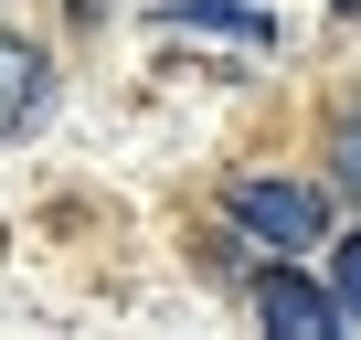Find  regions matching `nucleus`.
Wrapping results in <instances>:
<instances>
[{
  "instance_id": "f03ea898",
  "label": "nucleus",
  "mask_w": 361,
  "mask_h": 340,
  "mask_svg": "<svg viewBox=\"0 0 361 340\" xmlns=\"http://www.w3.org/2000/svg\"><path fill=\"white\" fill-rule=\"evenodd\" d=\"M255 319L287 329V340H340V329H350L340 287H319V277H298V266H266V277H255Z\"/></svg>"
},
{
  "instance_id": "0eeeda50",
  "label": "nucleus",
  "mask_w": 361,
  "mask_h": 340,
  "mask_svg": "<svg viewBox=\"0 0 361 340\" xmlns=\"http://www.w3.org/2000/svg\"><path fill=\"white\" fill-rule=\"evenodd\" d=\"M329 11H361V0H329Z\"/></svg>"
},
{
  "instance_id": "7ed1b4c3",
  "label": "nucleus",
  "mask_w": 361,
  "mask_h": 340,
  "mask_svg": "<svg viewBox=\"0 0 361 340\" xmlns=\"http://www.w3.org/2000/svg\"><path fill=\"white\" fill-rule=\"evenodd\" d=\"M43 43H22V32H0V138H22L32 128V107H43Z\"/></svg>"
},
{
  "instance_id": "423d86ee",
  "label": "nucleus",
  "mask_w": 361,
  "mask_h": 340,
  "mask_svg": "<svg viewBox=\"0 0 361 340\" xmlns=\"http://www.w3.org/2000/svg\"><path fill=\"white\" fill-rule=\"evenodd\" d=\"M329 159H340V181L361 192V117H340V128H329Z\"/></svg>"
},
{
  "instance_id": "39448f33",
  "label": "nucleus",
  "mask_w": 361,
  "mask_h": 340,
  "mask_svg": "<svg viewBox=\"0 0 361 340\" xmlns=\"http://www.w3.org/2000/svg\"><path fill=\"white\" fill-rule=\"evenodd\" d=\"M329 287H340V308H350V329H361V234H340V255H329Z\"/></svg>"
},
{
  "instance_id": "20e7f679",
  "label": "nucleus",
  "mask_w": 361,
  "mask_h": 340,
  "mask_svg": "<svg viewBox=\"0 0 361 340\" xmlns=\"http://www.w3.org/2000/svg\"><path fill=\"white\" fill-rule=\"evenodd\" d=\"M159 32H234V43H276L266 11H234V0H159Z\"/></svg>"
},
{
  "instance_id": "f257e3e1",
  "label": "nucleus",
  "mask_w": 361,
  "mask_h": 340,
  "mask_svg": "<svg viewBox=\"0 0 361 340\" xmlns=\"http://www.w3.org/2000/svg\"><path fill=\"white\" fill-rule=\"evenodd\" d=\"M224 213H234L245 234H266V245H319V234H329V192H319V181H234Z\"/></svg>"
}]
</instances>
